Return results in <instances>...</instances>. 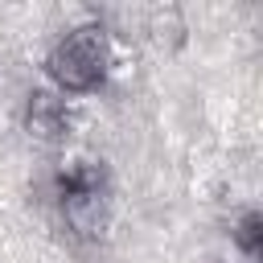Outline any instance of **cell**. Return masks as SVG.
Instances as JSON below:
<instances>
[{
  "mask_svg": "<svg viewBox=\"0 0 263 263\" xmlns=\"http://www.w3.org/2000/svg\"><path fill=\"white\" fill-rule=\"evenodd\" d=\"M111 66V45L103 25H78L70 29L45 58V74L58 86V95H90L103 86Z\"/></svg>",
  "mask_w": 263,
  "mask_h": 263,
  "instance_id": "1",
  "label": "cell"
},
{
  "mask_svg": "<svg viewBox=\"0 0 263 263\" xmlns=\"http://www.w3.org/2000/svg\"><path fill=\"white\" fill-rule=\"evenodd\" d=\"M58 205H62V218L74 234L82 238H95L103 234V222H107V177H103V164L86 160V164H74L58 177Z\"/></svg>",
  "mask_w": 263,
  "mask_h": 263,
  "instance_id": "2",
  "label": "cell"
},
{
  "mask_svg": "<svg viewBox=\"0 0 263 263\" xmlns=\"http://www.w3.org/2000/svg\"><path fill=\"white\" fill-rule=\"evenodd\" d=\"M25 127L41 144H62L70 132V111L58 90H33L25 103Z\"/></svg>",
  "mask_w": 263,
  "mask_h": 263,
  "instance_id": "3",
  "label": "cell"
},
{
  "mask_svg": "<svg viewBox=\"0 0 263 263\" xmlns=\"http://www.w3.org/2000/svg\"><path fill=\"white\" fill-rule=\"evenodd\" d=\"M234 242H238V251L251 255V259L263 251V214H259V210L242 214V222L234 226Z\"/></svg>",
  "mask_w": 263,
  "mask_h": 263,
  "instance_id": "4",
  "label": "cell"
}]
</instances>
